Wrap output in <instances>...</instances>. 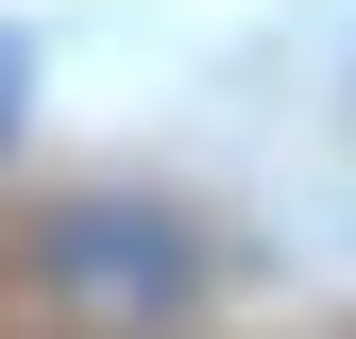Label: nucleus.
I'll return each mask as SVG.
<instances>
[{
	"mask_svg": "<svg viewBox=\"0 0 356 339\" xmlns=\"http://www.w3.org/2000/svg\"><path fill=\"white\" fill-rule=\"evenodd\" d=\"M34 254H51V288H85V306H187L204 288L187 221H153V204H68Z\"/></svg>",
	"mask_w": 356,
	"mask_h": 339,
	"instance_id": "nucleus-1",
	"label": "nucleus"
},
{
	"mask_svg": "<svg viewBox=\"0 0 356 339\" xmlns=\"http://www.w3.org/2000/svg\"><path fill=\"white\" fill-rule=\"evenodd\" d=\"M17 85H34V51H17V34H0V136H17Z\"/></svg>",
	"mask_w": 356,
	"mask_h": 339,
	"instance_id": "nucleus-2",
	"label": "nucleus"
}]
</instances>
